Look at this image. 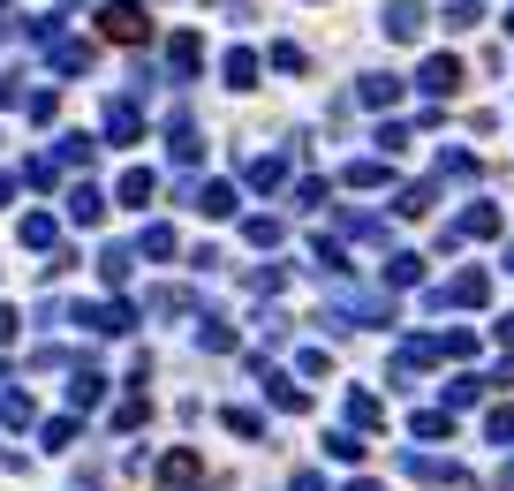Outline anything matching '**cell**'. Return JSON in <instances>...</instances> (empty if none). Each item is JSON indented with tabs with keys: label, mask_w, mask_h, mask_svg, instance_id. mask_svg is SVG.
I'll use <instances>...</instances> for the list:
<instances>
[{
	"label": "cell",
	"mask_w": 514,
	"mask_h": 491,
	"mask_svg": "<svg viewBox=\"0 0 514 491\" xmlns=\"http://www.w3.org/2000/svg\"><path fill=\"white\" fill-rule=\"evenodd\" d=\"M394 99H401L394 76H363V106H394Z\"/></svg>",
	"instance_id": "7c38bea8"
},
{
	"label": "cell",
	"mask_w": 514,
	"mask_h": 491,
	"mask_svg": "<svg viewBox=\"0 0 514 491\" xmlns=\"http://www.w3.org/2000/svg\"><path fill=\"white\" fill-rule=\"evenodd\" d=\"M386 182V167H378V159H356V167H348V189H378Z\"/></svg>",
	"instance_id": "e0dca14e"
},
{
	"label": "cell",
	"mask_w": 514,
	"mask_h": 491,
	"mask_svg": "<svg viewBox=\"0 0 514 491\" xmlns=\"http://www.w3.org/2000/svg\"><path fill=\"white\" fill-rule=\"evenodd\" d=\"M424 31V8H416V0H394V8H386V38H416Z\"/></svg>",
	"instance_id": "8992f818"
},
{
	"label": "cell",
	"mask_w": 514,
	"mask_h": 491,
	"mask_svg": "<svg viewBox=\"0 0 514 491\" xmlns=\"http://www.w3.org/2000/svg\"><path fill=\"white\" fill-rule=\"evenodd\" d=\"M265 371V363H257ZM265 393H273V408H310V393L295 386V378H280V371H265Z\"/></svg>",
	"instance_id": "52a82bcc"
},
{
	"label": "cell",
	"mask_w": 514,
	"mask_h": 491,
	"mask_svg": "<svg viewBox=\"0 0 514 491\" xmlns=\"http://www.w3.org/2000/svg\"><path fill=\"white\" fill-rule=\"evenodd\" d=\"M484 431H492V439L507 446V439H514V408H492V424H484Z\"/></svg>",
	"instance_id": "484cf974"
},
{
	"label": "cell",
	"mask_w": 514,
	"mask_h": 491,
	"mask_svg": "<svg viewBox=\"0 0 514 491\" xmlns=\"http://www.w3.org/2000/svg\"><path fill=\"white\" fill-rule=\"evenodd\" d=\"M144 416H152V408H144V393H137V401H121V408H114V431H137Z\"/></svg>",
	"instance_id": "ffe728a7"
},
{
	"label": "cell",
	"mask_w": 514,
	"mask_h": 491,
	"mask_svg": "<svg viewBox=\"0 0 514 491\" xmlns=\"http://www.w3.org/2000/svg\"><path fill=\"white\" fill-rule=\"evenodd\" d=\"M99 272H106V280L121 288V280H129V250H106V257H99Z\"/></svg>",
	"instance_id": "603a6c76"
},
{
	"label": "cell",
	"mask_w": 514,
	"mask_h": 491,
	"mask_svg": "<svg viewBox=\"0 0 514 491\" xmlns=\"http://www.w3.org/2000/svg\"><path fill=\"white\" fill-rule=\"evenodd\" d=\"M348 491H378V484H348Z\"/></svg>",
	"instance_id": "f1b7e54d"
},
{
	"label": "cell",
	"mask_w": 514,
	"mask_h": 491,
	"mask_svg": "<svg viewBox=\"0 0 514 491\" xmlns=\"http://www.w3.org/2000/svg\"><path fill=\"white\" fill-rule=\"evenodd\" d=\"M401 469H409V476H424V484H462V469H454V461H439V454H409Z\"/></svg>",
	"instance_id": "277c9868"
},
{
	"label": "cell",
	"mask_w": 514,
	"mask_h": 491,
	"mask_svg": "<svg viewBox=\"0 0 514 491\" xmlns=\"http://www.w3.org/2000/svg\"><path fill=\"white\" fill-rule=\"evenodd\" d=\"M280 174H288V159H250V182L257 189H280Z\"/></svg>",
	"instance_id": "2e32d148"
},
{
	"label": "cell",
	"mask_w": 514,
	"mask_h": 491,
	"mask_svg": "<svg viewBox=\"0 0 514 491\" xmlns=\"http://www.w3.org/2000/svg\"><path fill=\"white\" fill-rule=\"evenodd\" d=\"M477 23H484L477 0H454V8H446V31H477Z\"/></svg>",
	"instance_id": "5bb4252c"
},
{
	"label": "cell",
	"mask_w": 514,
	"mask_h": 491,
	"mask_svg": "<svg viewBox=\"0 0 514 491\" xmlns=\"http://www.w3.org/2000/svg\"><path fill=\"white\" fill-rule=\"evenodd\" d=\"M144 250H152V257H174V227H144Z\"/></svg>",
	"instance_id": "cb8c5ba5"
},
{
	"label": "cell",
	"mask_w": 514,
	"mask_h": 491,
	"mask_svg": "<svg viewBox=\"0 0 514 491\" xmlns=\"http://www.w3.org/2000/svg\"><path fill=\"white\" fill-rule=\"evenodd\" d=\"M0 416H8V424L23 431V424H31V416H38V408H31V393H8V401H0Z\"/></svg>",
	"instance_id": "ac0fdd59"
},
{
	"label": "cell",
	"mask_w": 514,
	"mask_h": 491,
	"mask_svg": "<svg viewBox=\"0 0 514 491\" xmlns=\"http://www.w3.org/2000/svg\"><path fill=\"white\" fill-rule=\"evenodd\" d=\"M348 424H363V431H378V424H386V408H378L371 393H348Z\"/></svg>",
	"instance_id": "30bf717a"
},
{
	"label": "cell",
	"mask_w": 514,
	"mask_h": 491,
	"mask_svg": "<svg viewBox=\"0 0 514 491\" xmlns=\"http://www.w3.org/2000/svg\"><path fill=\"white\" fill-rule=\"evenodd\" d=\"M416 84H424L431 99H454V91H462V61H454V53H439V61H424V76H416Z\"/></svg>",
	"instance_id": "6da1fadb"
},
{
	"label": "cell",
	"mask_w": 514,
	"mask_h": 491,
	"mask_svg": "<svg viewBox=\"0 0 514 491\" xmlns=\"http://www.w3.org/2000/svg\"><path fill=\"white\" fill-rule=\"evenodd\" d=\"M152 189H159V182H152L144 167H137V174H121V204H152Z\"/></svg>",
	"instance_id": "4fadbf2b"
},
{
	"label": "cell",
	"mask_w": 514,
	"mask_h": 491,
	"mask_svg": "<svg viewBox=\"0 0 514 491\" xmlns=\"http://www.w3.org/2000/svg\"><path fill=\"white\" fill-rule=\"evenodd\" d=\"M99 212H106V204H99V189H91V182H84V189H69V220H84V227H91Z\"/></svg>",
	"instance_id": "8fae6325"
},
{
	"label": "cell",
	"mask_w": 514,
	"mask_h": 491,
	"mask_svg": "<svg viewBox=\"0 0 514 491\" xmlns=\"http://www.w3.org/2000/svg\"><path fill=\"white\" fill-rule=\"evenodd\" d=\"M295 491H326V476H310V469H303V476H295Z\"/></svg>",
	"instance_id": "4316f807"
},
{
	"label": "cell",
	"mask_w": 514,
	"mask_h": 491,
	"mask_svg": "<svg viewBox=\"0 0 514 491\" xmlns=\"http://www.w3.org/2000/svg\"><path fill=\"white\" fill-rule=\"evenodd\" d=\"M439 303H492V280H484V272H454L439 288Z\"/></svg>",
	"instance_id": "3957f363"
},
{
	"label": "cell",
	"mask_w": 514,
	"mask_h": 491,
	"mask_svg": "<svg viewBox=\"0 0 514 491\" xmlns=\"http://www.w3.org/2000/svg\"><path fill=\"white\" fill-rule=\"evenodd\" d=\"M507 31H514V16H507Z\"/></svg>",
	"instance_id": "f546056e"
},
{
	"label": "cell",
	"mask_w": 514,
	"mask_h": 491,
	"mask_svg": "<svg viewBox=\"0 0 514 491\" xmlns=\"http://www.w3.org/2000/svg\"><path fill=\"white\" fill-rule=\"evenodd\" d=\"M23 242H31V250H53V220H38V212H31V220H23Z\"/></svg>",
	"instance_id": "44dd1931"
},
{
	"label": "cell",
	"mask_w": 514,
	"mask_h": 491,
	"mask_svg": "<svg viewBox=\"0 0 514 491\" xmlns=\"http://www.w3.org/2000/svg\"><path fill=\"white\" fill-rule=\"evenodd\" d=\"M99 393H106L99 371H76V378H69V401H76V408H99Z\"/></svg>",
	"instance_id": "9c48e42d"
},
{
	"label": "cell",
	"mask_w": 514,
	"mask_h": 491,
	"mask_svg": "<svg viewBox=\"0 0 514 491\" xmlns=\"http://www.w3.org/2000/svg\"><path fill=\"white\" fill-rule=\"evenodd\" d=\"M326 454H333V461H363V446L348 439V431H333V439H326Z\"/></svg>",
	"instance_id": "d4e9b609"
},
{
	"label": "cell",
	"mask_w": 514,
	"mask_h": 491,
	"mask_svg": "<svg viewBox=\"0 0 514 491\" xmlns=\"http://www.w3.org/2000/svg\"><path fill=\"white\" fill-rule=\"evenodd\" d=\"M106 31H114V38H144V31H152V23H144V8H129V0H114V8H106Z\"/></svg>",
	"instance_id": "5b68a950"
},
{
	"label": "cell",
	"mask_w": 514,
	"mask_h": 491,
	"mask_svg": "<svg viewBox=\"0 0 514 491\" xmlns=\"http://www.w3.org/2000/svg\"><path fill=\"white\" fill-rule=\"evenodd\" d=\"M477 393H484V378H454V386H446V401H454V408H469Z\"/></svg>",
	"instance_id": "7402d4cb"
},
{
	"label": "cell",
	"mask_w": 514,
	"mask_h": 491,
	"mask_svg": "<svg viewBox=\"0 0 514 491\" xmlns=\"http://www.w3.org/2000/svg\"><path fill=\"white\" fill-rule=\"evenodd\" d=\"M477 235H499V212H492V204H469L462 220L446 227V242H477Z\"/></svg>",
	"instance_id": "7a4b0ae2"
},
{
	"label": "cell",
	"mask_w": 514,
	"mask_h": 491,
	"mask_svg": "<svg viewBox=\"0 0 514 491\" xmlns=\"http://www.w3.org/2000/svg\"><path fill=\"white\" fill-rule=\"evenodd\" d=\"M189 197H197V212H212V220H227V212H235V189H227V182H212V189H189Z\"/></svg>",
	"instance_id": "ba28073f"
},
{
	"label": "cell",
	"mask_w": 514,
	"mask_h": 491,
	"mask_svg": "<svg viewBox=\"0 0 514 491\" xmlns=\"http://www.w3.org/2000/svg\"><path fill=\"white\" fill-rule=\"evenodd\" d=\"M446 431H454V416H446V408H424V416H416V439H446Z\"/></svg>",
	"instance_id": "9a60e30c"
},
{
	"label": "cell",
	"mask_w": 514,
	"mask_h": 491,
	"mask_svg": "<svg viewBox=\"0 0 514 491\" xmlns=\"http://www.w3.org/2000/svg\"><path fill=\"white\" fill-rule=\"evenodd\" d=\"M227 84H257V53H227Z\"/></svg>",
	"instance_id": "d6986e66"
},
{
	"label": "cell",
	"mask_w": 514,
	"mask_h": 491,
	"mask_svg": "<svg viewBox=\"0 0 514 491\" xmlns=\"http://www.w3.org/2000/svg\"><path fill=\"white\" fill-rule=\"evenodd\" d=\"M0 340H16V310H0Z\"/></svg>",
	"instance_id": "83f0119b"
}]
</instances>
